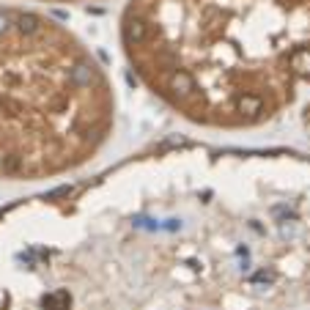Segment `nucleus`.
<instances>
[{
  "mask_svg": "<svg viewBox=\"0 0 310 310\" xmlns=\"http://www.w3.org/2000/svg\"><path fill=\"white\" fill-rule=\"evenodd\" d=\"M107 80L36 11L0 6V179H42L85 162L110 135Z\"/></svg>",
  "mask_w": 310,
  "mask_h": 310,
  "instance_id": "1",
  "label": "nucleus"
}]
</instances>
